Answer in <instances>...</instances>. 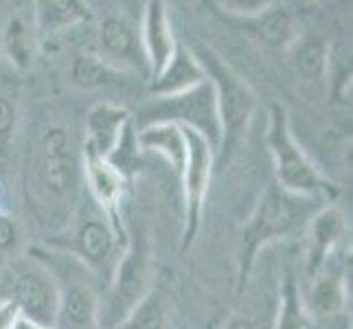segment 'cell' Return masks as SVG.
<instances>
[{
  "mask_svg": "<svg viewBox=\"0 0 353 329\" xmlns=\"http://www.w3.org/2000/svg\"><path fill=\"white\" fill-rule=\"evenodd\" d=\"M81 158L68 128L51 110L35 123L27 150V191L31 209L44 224L64 230L81 200Z\"/></svg>",
  "mask_w": 353,
  "mask_h": 329,
  "instance_id": "6da1fadb",
  "label": "cell"
},
{
  "mask_svg": "<svg viewBox=\"0 0 353 329\" xmlns=\"http://www.w3.org/2000/svg\"><path fill=\"white\" fill-rule=\"evenodd\" d=\"M325 204L327 202L323 200L290 193L279 187L274 180L268 182L239 233L237 295H241V292L246 290L259 252L265 246H270L272 241L305 233L310 219L319 213Z\"/></svg>",
  "mask_w": 353,
  "mask_h": 329,
  "instance_id": "7a4b0ae2",
  "label": "cell"
},
{
  "mask_svg": "<svg viewBox=\"0 0 353 329\" xmlns=\"http://www.w3.org/2000/svg\"><path fill=\"white\" fill-rule=\"evenodd\" d=\"M265 145L272 156L274 182L279 187L296 193V196L334 204L340 193L338 185L327 178L301 148V143L294 139V132H292L288 110L281 103H272L268 108Z\"/></svg>",
  "mask_w": 353,
  "mask_h": 329,
  "instance_id": "3957f363",
  "label": "cell"
},
{
  "mask_svg": "<svg viewBox=\"0 0 353 329\" xmlns=\"http://www.w3.org/2000/svg\"><path fill=\"white\" fill-rule=\"evenodd\" d=\"M46 246L64 250L79 259L88 270L97 275L99 281H103V288L110 281L114 266L125 248L117 239L105 215L97 209L90 198L79 200L66 228L55 233L46 241Z\"/></svg>",
  "mask_w": 353,
  "mask_h": 329,
  "instance_id": "277c9868",
  "label": "cell"
},
{
  "mask_svg": "<svg viewBox=\"0 0 353 329\" xmlns=\"http://www.w3.org/2000/svg\"><path fill=\"white\" fill-rule=\"evenodd\" d=\"M152 248L143 233L132 235L114 266L110 281L103 288L97 310V327L119 329L132 310L150 295L154 288L152 279Z\"/></svg>",
  "mask_w": 353,
  "mask_h": 329,
  "instance_id": "5b68a950",
  "label": "cell"
},
{
  "mask_svg": "<svg viewBox=\"0 0 353 329\" xmlns=\"http://www.w3.org/2000/svg\"><path fill=\"white\" fill-rule=\"evenodd\" d=\"M189 48L196 55L198 64L204 70L206 81L211 83L215 92L217 114H220V123H222L220 154L233 152L243 139V134L248 132L250 119L254 114V108H257V97H254L248 83L209 44L196 40L189 44Z\"/></svg>",
  "mask_w": 353,
  "mask_h": 329,
  "instance_id": "8992f818",
  "label": "cell"
},
{
  "mask_svg": "<svg viewBox=\"0 0 353 329\" xmlns=\"http://www.w3.org/2000/svg\"><path fill=\"white\" fill-rule=\"evenodd\" d=\"M29 257L46 266L55 279L59 290L57 323H68L75 329L97 325V310H99L101 299V281L97 275L72 255L51 246H33L29 248Z\"/></svg>",
  "mask_w": 353,
  "mask_h": 329,
  "instance_id": "52a82bcc",
  "label": "cell"
},
{
  "mask_svg": "<svg viewBox=\"0 0 353 329\" xmlns=\"http://www.w3.org/2000/svg\"><path fill=\"white\" fill-rule=\"evenodd\" d=\"M152 123H174L180 128L193 130L202 139L209 141L215 156L222 148V123L217 114L215 92L209 81H202L180 94L172 97H150V101L134 117V126Z\"/></svg>",
  "mask_w": 353,
  "mask_h": 329,
  "instance_id": "ba28073f",
  "label": "cell"
},
{
  "mask_svg": "<svg viewBox=\"0 0 353 329\" xmlns=\"http://www.w3.org/2000/svg\"><path fill=\"white\" fill-rule=\"evenodd\" d=\"M185 130L187 137V161L182 167V250H187L198 237L202 224L204 202L209 193L215 152L209 141L202 139L193 130Z\"/></svg>",
  "mask_w": 353,
  "mask_h": 329,
  "instance_id": "9c48e42d",
  "label": "cell"
},
{
  "mask_svg": "<svg viewBox=\"0 0 353 329\" xmlns=\"http://www.w3.org/2000/svg\"><path fill=\"white\" fill-rule=\"evenodd\" d=\"M14 301L22 319L55 327L59 319V290L46 266L29 257L18 263L9 275L7 297Z\"/></svg>",
  "mask_w": 353,
  "mask_h": 329,
  "instance_id": "30bf717a",
  "label": "cell"
},
{
  "mask_svg": "<svg viewBox=\"0 0 353 329\" xmlns=\"http://www.w3.org/2000/svg\"><path fill=\"white\" fill-rule=\"evenodd\" d=\"M81 176L88 191V198L94 202L97 209L105 215L117 239L125 246L130 239V230L125 224L123 204H125L130 180L123 174H119L103 156H99L92 148H88L86 143H83V150H81Z\"/></svg>",
  "mask_w": 353,
  "mask_h": 329,
  "instance_id": "8fae6325",
  "label": "cell"
},
{
  "mask_svg": "<svg viewBox=\"0 0 353 329\" xmlns=\"http://www.w3.org/2000/svg\"><path fill=\"white\" fill-rule=\"evenodd\" d=\"M97 44L99 57L110 62L123 72H139L150 79L148 59H145L141 27H137L125 14H108L97 27Z\"/></svg>",
  "mask_w": 353,
  "mask_h": 329,
  "instance_id": "7c38bea8",
  "label": "cell"
},
{
  "mask_svg": "<svg viewBox=\"0 0 353 329\" xmlns=\"http://www.w3.org/2000/svg\"><path fill=\"white\" fill-rule=\"evenodd\" d=\"M307 233V252H305V275L314 279L323 268L332 261L340 241L347 233L345 213L336 204H325L316 213L305 228Z\"/></svg>",
  "mask_w": 353,
  "mask_h": 329,
  "instance_id": "4fadbf2b",
  "label": "cell"
},
{
  "mask_svg": "<svg viewBox=\"0 0 353 329\" xmlns=\"http://www.w3.org/2000/svg\"><path fill=\"white\" fill-rule=\"evenodd\" d=\"M141 42H143V51H145V59H148L150 79H152L172 59L178 44L172 20H169L167 5L163 0H150V3H145L143 22H141Z\"/></svg>",
  "mask_w": 353,
  "mask_h": 329,
  "instance_id": "5bb4252c",
  "label": "cell"
},
{
  "mask_svg": "<svg viewBox=\"0 0 353 329\" xmlns=\"http://www.w3.org/2000/svg\"><path fill=\"white\" fill-rule=\"evenodd\" d=\"M243 29L250 31L263 46L272 48V51H285L290 46H296L301 40V22L281 5L272 3L263 14L254 16L250 20H237Z\"/></svg>",
  "mask_w": 353,
  "mask_h": 329,
  "instance_id": "9a60e30c",
  "label": "cell"
},
{
  "mask_svg": "<svg viewBox=\"0 0 353 329\" xmlns=\"http://www.w3.org/2000/svg\"><path fill=\"white\" fill-rule=\"evenodd\" d=\"M132 121L134 114L123 106H117L110 101L92 106L86 119V145L99 156L108 158Z\"/></svg>",
  "mask_w": 353,
  "mask_h": 329,
  "instance_id": "2e32d148",
  "label": "cell"
},
{
  "mask_svg": "<svg viewBox=\"0 0 353 329\" xmlns=\"http://www.w3.org/2000/svg\"><path fill=\"white\" fill-rule=\"evenodd\" d=\"M206 81L204 70L198 64L196 55L189 48V44L180 42L176 44V51L172 59L165 64V68L156 77L150 79V97H172L180 94L198 83Z\"/></svg>",
  "mask_w": 353,
  "mask_h": 329,
  "instance_id": "e0dca14e",
  "label": "cell"
},
{
  "mask_svg": "<svg viewBox=\"0 0 353 329\" xmlns=\"http://www.w3.org/2000/svg\"><path fill=\"white\" fill-rule=\"evenodd\" d=\"M33 18L38 40L46 42L66 33L68 29L90 22L92 9L81 0H44V3H33Z\"/></svg>",
  "mask_w": 353,
  "mask_h": 329,
  "instance_id": "ac0fdd59",
  "label": "cell"
},
{
  "mask_svg": "<svg viewBox=\"0 0 353 329\" xmlns=\"http://www.w3.org/2000/svg\"><path fill=\"white\" fill-rule=\"evenodd\" d=\"M38 29H35L33 5L31 9H18L9 16L0 29V55L7 57L16 68H27L38 51Z\"/></svg>",
  "mask_w": 353,
  "mask_h": 329,
  "instance_id": "d6986e66",
  "label": "cell"
},
{
  "mask_svg": "<svg viewBox=\"0 0 353 329\" xmlns=\"http://www.w3.org/2000/svg\"><path fill=\"white\" fill-rule=\"evenodd\" d=\"M137 139L141 150L161 154L180 176L187 161V137L185 130L174 123H152L137 128Z\"/></svg>",
  "mask_w": 353,
  "mask_h": 329,
  "instance_id": "ffe728a7",
  "label": "cell"
},
{
  "mask_svg": "<svg viewBox=\"0 0 353 329\" xmlns=\"http://www.w3.org/2000/svg\"><path fill=\"white\" fill-rule=\"evenodd\" d=\"M310 288V299L305 306L319 316H336L345 310L347 306V286H345V275L338 268H323L316 275Z\"/></svg>",
  "mask_w": 353,
  "mask_h": 329,
  "instance_id": "44dd1931",
  "label": "cell"
},
{
  "mask_svg": "<svg viewBox=\"0 0 353 329\" xmlns=\"http://www.w3.org/2000/svg\"><path fill=\"white\" fill-rule=\"evenodd\" d=\"M125 79L128 72L119 70L97 53H81L70 64V81L83 90L117 86V83H123Z\"/></svg>",
  "mask_w": 353,
  "mask_h": 329,
  "instance_id": "7402d4cb",
  "label": "cell"
},
{
  "mask_svg": "<svg viewBox=\"0 0 353 329\" xmlns=\"http://www.w3.org/2000/svg\"><path fill=\"white\" fill-rule=\"evenodd\" d=\"M274 329H310V312L305 306V297H303L299 279L292 270L285 272L281 283Z\"/></svg>",
  "mask_w": 353,
  "mask_h": 329,
  "instance_id": "603a6c76",
  "label": "cell"
},
{
  "mask_svg": "<svg viewBox=\"0 0 353 329\" xmlns=\"http://www.w3.org/2000/svg\"><path fill=\"white\" fill-rule=\"evenodd\" d=\"M119 329H174V321L163 292L152 288L150 295L132 310Z\"/></svg>",
  "mask_w": 353,
  "mask_h": 329,
  "instance_id": "cb8c5ba5",
  "label": "cell"
},
{
  "mask_svg": "<svg viewBox=\"0 0 353 329\" xmlns=\"http://www.w3.org/2000/svg\"><path fill=\"white\" fill-rule=\"evenodd\" d=\"M296 66L305 77L321 79L330 66V46L325 40L310 38L296 42Z\"/></svg>",
  "mask_w": 353,
  "mask_h": 329,
  "instance_id": "d4e9b609",
  "label": "cell"
},
{
  "mask_svg": "<svg viewBox=\"0 0 353 329\" xmlns=\"http://www.w3.org/2000/svg\"><path fill=\"white\" fill-rule=\"evenodd\" d=\"M105 161L110 163L119 174H123L128 180L139 169V165H141V145H139V139H137V126H134V121L125 128L123 137L119 139L117 148L112 150V154L108 156Z\"/></svg>",
  "mask_w": 353,
  "mask_h": 329,
  "instance_id": "484cf974",
  "label": "cell"
},
{
  "mask_svg": "<svg viewBox=\"0 0 353 329\" xmlns=\"http://www.w3.org/2000/svg\"><path fill=\"white\" fill-rule=\"evenodd\" d=\"M270 5H272L270 0H217V3H211V7H215L217 14H222L226 20L233 22L259 16Z\"/></svg>",
  "mask_w": 353,
  "mask_h": 329,
  "instance_id": "4316f807",
  "label": "cell"
},
{
  "mask_svg": "<svg viewBox=\"0 0 353 329\" xmlns=\"http://www.w3.org/2000/svg\"><path fill=\"white\" fill-rule=\"evenodd\" d=\"M18 128V101L14 94L0 92V154L14 143Z\"/></svg>",
  "mask_w": 353,
  "mask_h": 329,
  "instance_id": "83f0119b",
  "label": "cell"
},
{
  "mask_svg": "<svg viewBox=\"0 0 353 329\" xmlns=\"http://www.w3.org/2000/svg\"><path fill=\"white\" fill-rule=\"evenodd\" d=\"M18 241V224L7 215L5 211H0V252L11 250Z\"/></svg>",
  "mask_w": 353,
  "mask_h": 329,
  "instance_id": "f1b7e54d",
  "label": "cell"
},
{
  "mask_svg": "<svg viewBox=\"0 0 353 329\" xmlns=\"http://www.w3.org/2000/svg\"><path fill=\"white\" fill-rule=\"evenodd\" d=\"M20 319V310L14 301L3 299L0 301V329H14Z\"/></svg>",
  "mask_w": 353,
  "mask_h": 329,
  "instance_id": "f546056e",
  "label": "cell"
},
{
  "mask_svg": "<svg viewBox=\"0 0 353 329\" xmlns=\"http://www.w3.org/2000/svg\"><path fill=\"white\" fill-rule=\"evenodd\" d=\"M224 329H259V325L254 323V319L246 312H235L228 316V321L224 325Z\"/></svg>",
  "mask_w": 353,
  "mask_h": 329,
  "instance_id": "4dcf8cb0",
  "label": "cell"
},
{
  "mask_svg": "<svg viewBox=\"0 0 353 329\" xmlns=\"http://www.w3.org/2000/svg\"><path fill=\"white\" fill-rule=\"evenodd\" d=\"M14 329H57V327H46V325H40V323H33V321H29V319H18V323H16V327Z\"/></svg>",
  "mask_w": 353,
  "mask_h": 329,
  "instance_id": "1f68e13d",
  "label": "cell"
},
{
  "mask_svg": "<svg viewBox=\"0 0 353 329\" xmlns=\"http://www.w3.org/2000/svg\"><path fill=\"white\" fill-rule=\"evenodd\" d=\"M3 200H5V191L0 187V211H3Z\"/></svg>",
  "mask_w": 353,
  "mask_h": 329,
  "instance_id": "d6a6232c",
  "label": "cell"
},
{
  "mask_svg": "<svg viewBox=\"0 0 353 329\" xmlns=\"http://www.w3.org/2000/svg\"><path fill=\"white\" fill-rule=\"evenodd\" d=\"M0 59H3V55H0Z\"/></svg>",
  "mask_w": 353,
  "mask_h": 329,
  "instance_id": "836d02e7",
  "label": "cell"
}]
</instances>
